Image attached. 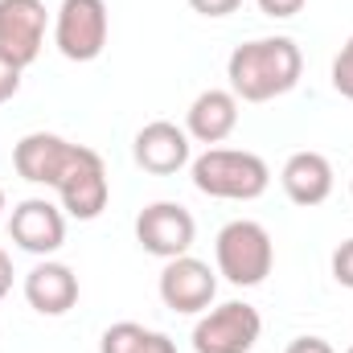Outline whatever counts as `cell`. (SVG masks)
Wrapping results in <instances>:
<instances>
[{
  "label": "cell",
  "instance_id": "cell-1",
  "mask_svg": "<svg viewBox=\"0 0 353 353\" xmlns=\"http://www.w3.org/2000/svg\"><path fill=\"white\" fill-rule=\"evenodd\" d=\"M304 74V54L292 37H255L234 46L226 62V79L239 103H271L296 90Z\"/></svg>",
  "mask_w": 353,
  "mask_h": 353
},
{
  "label": "cell",
  "instance_id": "cell-2",
  "mask_svg": "<svg viewBox=\"0 0 353 353\" xmlns=\"http://www.w3.org/2000/svg\"><path fill=\"white\" fill-rule=\"evenodd\" d=\"M189 176L197 193L218 201H255L271 185L267 161L247 148H205L197 161H189Z\"/></svg>",
  "mask_w": 353,
  "mask_h": 353
},
{
  "label": "cell",
  "instance_id": "cell-3",
  "mask_svg": "<svg viewBox=\"0 0 353 353\" xmlns=\"http://www.w3.org/2000/svg\"><path fill=\"white\" fill-rule=\"evenodd\" d=\"M214 259H218V275H226V283L255 288V283H263L267 275H271V267H275V243H271L263 222L234 218V222H226L218 230Z\"/></svg>",
  "mask_w": 353,
  "mask_h": 353
},
{
  "label": "cell",
  "instance_id": "cell-4",
  "mask_svg": "<svg viewBox=\"0 0 353 353\" xmlns=\"http://www.w3.org/2000/svg\"><path fill=\"white\" fill-rule=\"evenodd\" d=\"M263 316L247 300H226L218 308H205L193 325V353H251L259 345Z\"/></svg>",
  "mask_w": 353,
  "mask_h": 353
},
{
  "label": "cell",
  "instance_id": "cell-5",
  "mask_svg": "<svg viewBox=\"0 0 353 353\" xmlns=\"http://www.w3.org/2000/svg\"><path fill=\"white\" fill-rule=\"evenodd\" d=\"M111 12L107 0H62L54 17V46L70 62H94L107 50Z\"/></svg>",
  "mask_w": 353,
  "mask_h": 353
},
{
  "label": "cell",
  "instance_id": "cell-6",
  "mask_svg": "<svg viewBox=\"0 0 353 353\" xmlns=\"http://www.w3.org/2000/svg\"><path fill=\"white\" fill-rule=\"evenodd\" d=\"M193 239H197V222L181 201H152L136 214V243L165 263L176 255H189Z\"/></svg>",
  "mask_w": 353,
  "mask_h": 353
},
{
  "label": "cell",
  "instance_id": "cell-7",
  "mask_svg": "<svg viewBox=\"0 0 353 353\" xmlns=\"http://www.w3.org/2000/svg\"><path fill=\"white\" fill-rule=\"evenodd\" d=\"M8 234L21 251H29L37 259H50L66 243V210L54 205L50 197H25V201L12 205Z\"/></svg>",
  "mask_w": 353,
  "mask_h": 353
},
{
  "label": "cell",
  "instance_id": "cell-8",
  "mask_svg": "<svg viewBox=\"0 0 353 353\" xmlns=\"http://www.w3.org/2000/svg\"><path fill=\"white\" fill-rule=\"evenodd\" d=\"M107 197H111V181H107V165L94 148H79L70 173L58 181V201L70 218L79 222H94L103 210H107Z\"/></svg>",
  "mask_w": 353,
  "mask_h": 353
},
{
  "label": "cell",
  "instance_id": "cell-9",
  "mask_svg": "<svg viewBox=\"0 0 353 353\" xmlns=\"http://www.w3.org/2000/svg\"><path fill=\"white\" fill-rule=\"evenodd\" d=\"M157 288H161L165 308H173L181 316H197L218 296V271L210 263H201V259H193V255H176V259L165 263Z\"/></svg>",
  "mask_w": 353,
  "mask_h": 353
},
{
  "label": "cell",
  "instance_id": "cell-10",
  "mask_svg": "<svg viewBox=\"0 0 353 353\" xmlns=\"http://www.w3.org/2000/svg\"><path fill=\"white\" fill-rule=\"evenodd\" d=\"M79 148H83V144H70V140H62V136H54V132H29V136H21L17 148H12V169L25 176L29 185H50V189H58V181L70 173Z\"/></svg>",
  "mask_w": 353,
  "mask_h": 353
},
{
  "label": "cell",
  "instance_id": "cell-11",
  "mask_svg": "<svg viewBox=\"0 0 353 353\" xmlns=\"http://www.w3.org/2000/svg\"><path fill=\"white\" fill-rule=\"evenodd\" d=\"M41 46H46V4L0 0V54L25 70L41 58Z\"/></svg>",
  "mask_w": 353,
  "mask_h": 353
},
{
  "label": "cell",
  "instance_id": "cell-12",
  "mask_svg": "<svg viewBox=\"0 0 353 353\" xmlns=\"http://www.w3.org/2000/svg\"><path fill=\"white\" fill-rule=\"evenodd\" d=\"M132 157L144 173L152 176H173L181 173L189 161H193V140L185 128H176L169 119H152L136 132V144H132Z\"/></svg>",
  "mask_w": 353,
  "mask_h": 353
},
{
  "label": "cell",
  "instance_id": "cell-13",
  "mask_svg": "<svg viewBox=\"0 0 353 353\" xmlns=\"http://www.w3.org/2000/svg\"><path fill=\"white\" fill-rule=\"evenodd\" d=\"M25 300L41 316H66L79 304V275L58 259H41L25 275Z\"/></svg>",
  "mask_w": 353,
  "mask_h": 353
},
{
  "label": "cell",
  "instance_id": "cell-14",
  "mask_svg": "<svg viewBox=\"0 0 353 353\" xmlns=\"http://www.w3.org/2000/svg\"><path fill=\"white\" fill-rule=\"evenodd\" d=\"M279 185H283L292 205L312 210V205L329 201V193H333V165H329L325 152H312V148L292 152L279 169Z\"/></svg>",
  "mask_w": 353,
  "mask_h": 353
},
{
  "label": "cell",
  "instance_id": "cell-15",
  "mask_svg": "<svg viewBox=\"0 0 353 353\" xmlns=\"http://www.w3.org/2000/svg\"><path fill=\"white\" fill-rule=\"evenodd\" d=\"M234 128H239V99H234V90L210 87L201 90L189 103V111H185V132L197 144H222L226 136H234Z\"/></svg>",
  "mask_w": 353,
  "mask_h": 353
},
{
  "label": "cell",
  "instance_id": "cell-16",
  "mask_svg": "<svg viewBox=\"0 0 353 353\" xmlns=\"http://www.w3.org/2000/svg\"><path fill=\"white\" fill-rule=\"evenodd\" d=\"M144 337H148L144 325H136V321H115L111 329H103V337H99V353H136Z\"/></svg>",
  "mask_w": 353,
  "mask_h": 353
},
{
  "label": "cell",
  "instance_id": "cell-17",
  "mask_svg": "<svg viewBox=\"0 0 353 353\" xmlns=\"http://www.w3.org/2000/svg\"><path fill=\"white\" fill-rule=\"evenodd\" d=\"M333 90L353 103V33H350V41L337 50V58H333Z\"/></svg>",
  "mask_w": 353,
  "mask_h": 353
},
{
  "label": "cell",
  "instance_id": "cell-18",
  "mask_svg": "<svg viewBox=\"0 0 353 353\" xmlns=\"http://www.w3.org/2000/svg\"><path fill=\"white\" fill-rule=\"evenodd\" d=\"M333 279L353 292V239H345V243L333 251Z\"/></svg>",
  "mask_w": 353,
  "mask_h": 353
},
{
  "label": "cell",
  "instance_id": "cell-19",
  "mask_svg": "<svg viewBox=\"0 0 353 353\" xmlns=\"http://www.w3.org/2000/svg\"><path fill=\"white\" fill-rule=\"evenodd\" d=\"M21 74H25V70H21L12 58H4V54H0V103H8V99L21 90Z\"/></svg>",
  "mask_w": 353,
  "mask_h": 353
},
{
  "label": "cell",
  "instance_id": "cell-20",
  "mask_svg": "<svg viewBox=\"0 0 353 353\" xmlns=\"http://www.w3.org/2000/svg\"><path fill=\"white\" fill-rule=\"evenodd\" d=\"M239 4L243 0H189V8L193 12H201V17H230V12H239Z\"/></svg>",
  "mask_w": 353,
  "mask_h": 353
},
{
  "label": "cell",
  "instance_id": "cell-21",
  "mask_svg": "<svg viewBox=\"0 0 353 353\" xmlns=\"http://www.w3.org/2000/svg\"><path fill=\"white\" fill-rule=\"evenodd\" d=\"M259 4V12H267V17H275V21H288V17H296L308 0H255Z\"/></svg>",
  "mask_w": 353,
  "mask_h": 353
},
{
  "label": "cell",
  "instance_id": "cell-22",
  "mask_svg": "<svg viewBox=\"0 0 353 353\" xmlns=\"http://www.w3.org/2000/svg\"><path fill=\"white\" fill-rule=\"evenodd\" d=\"M136 353H176V341L169 337V333H152V329H148V337L140 341Z\"/></svg>",
  "mask_w": 353,
  "mask_h": 353
},
{
  "label": "cell",
  "instance_id": "cell-23",
  "mask_svg": "<svg viewBox=\"0 0 353 353\" xmlns=\"http://www.w3.org/2000/svg\"><path fill=\"white\" fill-rule=\"evenodd\" d=\"M283 353H337L325 337H296V341H288V350Z\"/></svg>",
  "mask_w": 353,
  "mask_h": 353
},
{
  "label": "cell",
  "instance_id": "cell-24",
  "mask_svg": "<svg viewBox=\"0 0 353 353\" xmlns=\"http://www.w3.org/2000/svg\"><path fill=\"white\" fill-rule=\"evenodd\" d=\"M12 292V259L4 255V247H0V300Z\"/></svg>",
  "mask_w": 353,
  "mask_h": 353
},
{
  "label": "cell",
  "instance_id": "cell-25",
  "mask_svg": "<svg viewBox=\"0 0 353 353\" xmlns=\"http://www.w3.org/2000/svg\"><path fill=\"white\" fill-rule=\"evenodd\" d=\"M0 214H4V189H0Z\"/></svg>",
  "mask_w": 353,
  "mask_h": 353
},
{
  "label": "cell",
  "instance_id": "cell-26",
  "mask_svg": "<svg viewBox=\"0 0 353 353\" xmlns=\"http://www.w3.org/2000/svg\"><path fill=\"white\" fill-rule=\"evenodd\" d=\"M350 197H353V181H350Z\"/></svg>",
  "mask_w": 353,
  "mask_h": 353
},
{
  "label": "cell",
  "instance_id": "cell-27",
  "mask_svg": "<svg viewBox=\"0 0 353 353\" xmlns=\"http://www.w3.org/2000/svg\"><path fill=\"white\" fill-rule=\"evenodd\" d=\"M345 353H353V345H350V350H345Z\"/></svg>",
  "mask_w": 353,
  "mask_h": 353
}]
</instances>
